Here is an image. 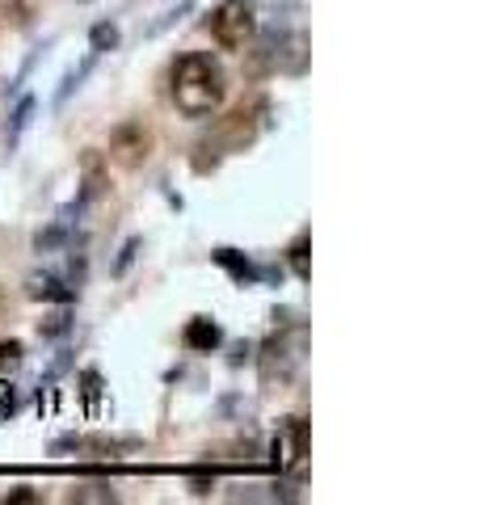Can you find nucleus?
<instances>
[{
  "label": "nucleus",
  "instance_id": "f257e3e1",
  "mask_svg": "<svg viewBox=\"0 0 480 505\" xmlns=\"http://www.w3.org/2000/svg\"><path fill=\"white\" fill-rule=\"evenodd\" d=\"M228 101V72L207 51H186L173 63V106L186 118H211Z\"/></svg>",
  "mask_w": 480,
  "mask_h": 505
},
{
  "label": "nucleus",
  "instance_id": "f03ea898",
  "mask_svg": "<svg viewBox=\"0 0 480 505\" xmlns=\"http://www.w3.org/2000/svg\"><path fill=\"white\" fill-rule=\"evenodd\" d=\"M304 358V329L300 325H283V333H274L270 341L257 354V371H261V383L274 388V383H287L291 371Z\"/></svg>",
  "mask_w": 480,
  "mask_h": 505
},
{
  "label": "nucleus",
  "instance_id": "7ed1b4c3",
  "mask_svg": "<svg viewBox=\"0 0 480 505\" xmlns=\"http://www.w3.org/2000/svg\"><path fill=\"white\" fill-rule=\"evenodd\" d=\"M257 30V13L249 0H220L207 13V34L224 51H244Z\"/></svg>",
  "mask_w": 480,
  "mask_h": 505
},
{
  "label": "nucleus",
  "instance_id": "20e7f679",
  "mask_svg": "<svg viewBox=\"0 0 480 505\" xmlns=\"http://www.w3.org/2000/svg\"><path fill=\"white\" fill-rule=\"evenodd\" d=\"M270 123H274L270 101H266V97H253L249 106H236L228 118H220V126H215V143H220L224 152H244Z\"/></svg>",
  "mask_w": 480,
  "mask_h": 505
},
{
  "label": "nucleus",
  "instance_id": "39448f33",
  "mask_svg": "<svg viewBox=\"0 0 480 505\" xmlns=\"http://www.w3.org/2000/svg\"><path fill=\"white\" fill-rule=\"evenodd\" d=\"M304 455H308V421L304 417H283L278 434L270 442V459H274V468H278V476L295 472L304 463Z\"/></svg>",
  "mask_w": 480,
  "mask_h": 505
},
{
  "label": "nucleus",
  "instance_id": "423d86ee",
  "mask_svg": "<svg viewBox=\"0 0 480 505\" xmlns=\"http://www.w3.org/2000/svg\"><path fill=\"white\" fill-rule=\"evenodd\" d=\"M110 156L123 164V169H140L148 156H152V131H148L140 118H127L110 131Z\"/></svg>",
  "mask_w": 480,
  "mask_h": 505
},
{
  "label": "nucleus",
  "instance_id": "0eeeda50",
  "mask_svg": "<svg viewBox=\"0 0 480 505\" xmlns=\"http://www.w3.org/2000/svg\"><path fill=\"white\" fill-rule=\"evenodd\" d=\"M106 189H110V164H106V156H101L97 148L80 152V194L76 198L89 206V203H97Z\"/></svg>",
  "mask_w": 480,
  "mask_h": 505
},
{
  "label": "nucleus",
  "instance_id": "6e6552de",
  "mask_svg": "<svg viewBox=\"0 0 480 505\" xmlns=\"http://www.w3.org/2000/svg\"><path fill=\"white\" fill-rule=\"evenodd\" d=\"M34 110H38V97L34 93H17V106L9 110L4 126H0V143H4V152H13L21 135H26V126L34 123Z\"/></svg>",
  "mask_w": 480,
  "mask_h": 505
},
{
  "label": "nucleus",
  "instance_id": "1a4fd4ad",
  "mask_svg": "<svg viewBox=\"0 0 480 505\" xmlns=\"http://www.w3.org/2000/svg\"><path fill=\"white\" fill-rule=\"evenodd\" d=\"M26 295L30 300H43V303H60V308H72L76 303V286L55 278V274H30L26 278Z\"/></svg>",
  "mask_w": 480,
  "mask_h": 505
},
{
  "label": "nucleus",
  "instance_id": "9d476101",
  "mask_svg": "<svg viewBox=\"0 0 480 505\" xmlns=\"http://www.w3.org/2000/svg\"><path fill=\"white\" fill-rule=\"evenodd\" d=\"M181 341H186V349H194V354H211V349L224 346V329H220V320H211V316H194L190 325L181 329Z\"/></svg>",
  "mask_w": 480,
  "mask_h": 505
},
{
  "label": "nucleus",
  "instance_id": "9b49d317",
  "mask_svg": "<svg viewBox=\"0 0 480 505\" xmlns=\"http://www.w3.org/2000/svg\"><path fill=\"white\" fill-rule=\"evenodd\" d=\"M211 261H215L220 269H228V274H232V283H236V286H257V283H261V274H257L253 261H249L244 252L228 249V244H224V249H215V252H211Z\"/></svg>",
  "mask_w": 480,
  "mask_h": 505
},
{
  "label": "nucleus",
  "instance_id": "f8f14e48",
  "mask_svg": "<svg viewBox=\"0 0 480 505\" xmlns=\"http://www.w3.org/2000/svg\"><path fill=\"white\" fill-rule=\"evenodd\" d=\"M93 63H97V55L89 51V55H84V60H80L76 68H68L64 80H60V89H55V97H51V106H55V110H64V106H68V97H72V93L80 89V80H84L89 72H93Z\"/></svg>",
  "mask_w": 480,
  "mask_h": 505
},
{
  "label": "nucleus",
  "instance_id": "ddd939ff",
  "mask_svg": "<svg viewBox=\"0 0 480 505\" xmlns=\"http://www.w3.org/2000/svg\"><path fill=\"white\" fill-rule=\"evenodd\" d=\"M72 240H76V228H68V223L51 220L38 236H34V252H60V249H72Z\"/></svg>",
  "mask_w": 480,
  "mask_h": 505
},
{
  "label": "nucleus",
  "instance_id": "4468645a",
  "mask_svg": "<svg viewBox=\"0 0 480 505\" xmlns=\"http://www.w3.org/2000/svg\"><path fill=\"white\" fill-rule=\"evenodd\" d=\"M118 43H123V30L114 21H93L89 26V51L93 55H110V51H118Z\"/></svg>",
  "mask_w": 480,
  "mask_h": 505
},
{
  "label": "nucleus",
  "instance_id": "2eb2a0df",
  "mask_svg": "<svg viewBox=\"0 0 480 505\" xmlns=\"http://www.w3.org/2000/svg\"><path fill=\"white\" fill-rule=\"evenodd\" d=\"M190 9H194V0H173L169 9H160L156 21H148V26H144V38H160L164 30H173V26H177V21H181L186 13H190Z\"/></svg>",
  "mask_w": 480,
  "mask_h": 505
},
{
  "label": "nucleus",
  "instance_id": "dca6fc26",
  "mask_svg": "<svg viewBox=\"0 0 480 505\" xmlns=\"http://www.w3.org/2000/svg\"><path fill=\"white\" fill-rule=\"evenodd\" d=\"M68 501H93V505H110L118 501V493H114L110 480H89V485H72L68 493Z\"/></svg>",
  "mask_w": 480,
  "mask_h": 505
},
{
  "label": "nucleus",
  "instance_id": "f3484780",
  "mask_svg": "<svg viewBox=\"0 0 480 505\" xmlns=\"http://www.w3.org/2000/svg\"><path fill=\"white\" fill-rule=\"evenodd\" d=\"M101 371H93V366H84L80 371V396H84V413L89 417H97V409H101Z\"/></svg>",
  "mask_w": 480,
  "mask_h": 505
},
{
  "label": "nucleus",
  "instance_id": "a211bd4d",
  "mask_svg": "<svg viewBox=\"0 0 480 505\" xmlns=\"http://www.w3.org/2000/svg\"><path fill=\"white\" fill-rule=\"evenodd\" d=\"M220 160H224V148H220L215 140L194 143V156H190L194 173H215V169H220Z\"/></svg>",
  "mask_w": 480,
  "mask_h": 505
},
{
  "label": "nucleus",
  "instance_id": "6ab92c4d",
  "mask_svg": "<svg viewBox=\"0 0 480 505\" xmlns=\"http://www.w3.org/2000/svg\"><path fill=\"white\" fill-rule=\"evenodd\" d=\"M76 329V320H72V312H55V316H47V320H38V337L43 341H64L68 333Z\"/></svg>",
  "mask_w": 480,
  "mask_h": 505
},
{
  "label": "nucleus",
  "instance_id": "aec40b11",
  "mask_svg": "<svg viewBox=\"0 0 480 505\" xmlns=\"http://www.w3.org/2000/svg\"><path fill=\"white\" fill-rule=\"evenodd\" d=\"M140 249H144V240H140V236H127V240H123V249H118V257H114V266H110L114 278H123V274H127V269L135 266Z\"/></svg>",
  "mask_w": 480,
  "mask_h": 505
},
{
  "label": "nucleus",
  "instance_id": "412c9836",
  "mask_svg": "<svg viewBox=\"0 0 480 505\" xmlns=\"http://www.w3.org/2000/svg\"><path fill=\"white\" fill-rule=\"evenodd\" d=\"M308 244H312V236H308V232H300V236H295V244L287 249L291 269H295L300 278H312V266H308Z\"/></svg>",
  "mask_w": 480,
  "mask_h": 505
},
{
  "label": "nucleus",
  "instance_id": "4be33fe9",
  "mask_svg": "<svg viewBox=\"0 0 480 505\" xmlns=\"http://www.w3.org/2000/svg\"><path fill=\"white\" fill-rule=\"evenodd\" d=\"M68 366H72V349H60V354L51 358V366L43 371V379H38V392H43V388H55V379L68 375Z\"/></svg>",
  "mask_w": 480,
  "mask_h": 505
},
{
  "label": "nucleus",
  "instance_id": "5701e85b",
  "mask_svg": "<svg viewBox=\"0 0 480 505\" xmlns=\"http://www.w3.org/2000/svg\"><path fill=\"white\" fill-rule=\"evenodd\" d=\"M26 363V346L21 341H0V371H17Z\"/></svg>",
  "mask_w": 480,
  "mask_h": 505
},
{
  "label": "nucleus",
  "instance_id": "b1692460",
  "mask_svg": "<svg viewBox=\"0 0 480 505\" xmlns=\"http://www.w3.org/2000/svg\"><path fill=\"white\" fill-rule=\"evenodd\" d=\"M17 413V383L13 379H0V421Z\"/></svg>",
  "mask_w": 480,
  "mask_h": 505
},
{
  "label": "nucleus",
  "instance_id": "393cba45",
  "mask_svg": "<svg viewBox=\"0 0 480 505\" xmlns=\"http://www.w3.org/2000/svg\"><path fill=\"white\" fill-rule=\"evenodd\" d=\"M4 17L13 21L17 30H26V26H30V0H9V4H4Z\"/></svg>",
  "mask_w": 480,
  "mask_h": 505
},
{
  "label": "nucleus",
  "instance_id": "a878e982",
  "mask_svg": "<svg viewBox=\"0 0 480 505\" xmlns=\"http://www.w3.org/2000/svg\"><path fill=\"white\" fill-rule=\"evenodd\" d=\"M55 459H64V455H72V451H80V434H60V438H51V446H47Z\"/></svg>",
  "mask_w": 480,
  "mask_h": 505
},
{
  "label": "nucleus",
  "instance_id": "bb28decb",
  "mask_svg": "<svg viewBox=\"0 0 480 505\" xmlns=\"http://www.w3.org/2000/svg\"><path fill=\"white\" fill-rule=\"evenodd\" d=\"M4 501H9V505H30V501H43V493L34 489V485H17V489H9Z\"/></svg>",
  "mask_w": 480,
  "mask_h": 505
},
{
  "label": "nucleus",
  "instance_id": "cd10ccee",
  "mask_svg": "<svg viewBox=\"0 0 480 505\" xmlns=\"http://www.w3.org/2000/svg\"><path fill=\"white\" fill-rule=\"evenodd\" d=\"M215 489V472H190V493L194 497H207Z\"/></svg>",
  "mask_w": 480,
  "mask_h": 505
},
{
  "label": "nucleus",
  "instance_id": "c85d7f7f",
  "mask_svg": "<svg viewBox=\"0 0 480 505\" xmlns=\"http://www.w3.org/2000/svg\"><path fill=\"white\" fill-rule=\"evenodd\" d=\"M249 358H253V341H236L232 354H228V363H232V366H244Z\"/></svg>",
  "mask_w": 480,
  "mask_h": 505
}]
</instances>
